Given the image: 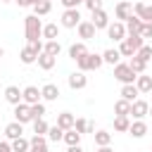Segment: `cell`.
I'll return each instance as SVG.
<instances>
[{"instance_id":"1","label":"cell","mask_w":152,"mask_h":152,"mask_svg":"<svg viewBox=\"0 0 152 152\" xmlns=\"http://www.w3.org/2000/svg\"><path fill=\"white\" fill-rule=\"evenodd\" d=\"M24 31H26V40H36L43 36V24L36 14H28L24 17Z\"/></svg>"},{"instance_id":"2","label":"cell","mask_w":152,"mask_h":152,"mask_svg":"<svg viewBox=\"0 0 152 152\" xmlns=\"http://www.w3.org/2000/svg\"><path fill=\"white\" fill-rule=\"evenodd\" d=\"M104 64V59H102V55H95V52H86L78 62H76V66H78V71H90V69H100Z\"/></svg>"},{"instance_id":"3","label":"cell","mask_w":152,"mask_h":152,"mask_svg":"<svg viewBox=\"0 0 152 152\" xmlns=\"http://www.w3.org/2000/svg\"><path fill=\"white\" fill-rule=\"evenodd\" d=\"M114 78L121 83V86H131V83H135V78H138V74L128 66V64H124V62H119L116 66H114Z\"/></svg>"},{"instance_id":"4","label":"cell","mask_w":152,"mask_h":152,"mask_svg":"<svg viewBox=\"0 0 152 152\" xmlns=\"http://www.w3.org/2000/svg\"><path fill=\"white\" fill-rule=\"evenodd\" d=\"M59 24H62L64 28H78V24H81V12H78V10H64Z\"/></svg>"},{"instance_id":"5","label":"cell","mask_w":152,"mask_h":152,"mask_svg":"<svg viewBox=\"0 0 152 152\" xmlns=\"http://www.w3.org/2000/svg\"><path fill=\"white\" fill-rule=\"evenodd\" d=\"M107 36H109L114 43H121V40L126 38V24H124V21H114V24H109V26H107Z\"/></svg>"},{"instance_id":"6","label":"cell","mask_w":152,"mask_h":152,"mask_svg":"<svg viewBox=\"0 0 152 152\" xmlns=\"http://www.w3.org/2000/svg\"><path fill=\"white\" fill-rule=\"evenodd\" d=\"M66 83H69L71 90H83V88L88 86V76H86L83 71H74V74H69Z\"/></svg>"},{"instance_id":"7","label":"cell","mask_w":152,"mask_h":152,"mask_svg":"<svg viewBox=\"0 0 152 152\" xmlns=\"http://www.w3.org/2000/svg\"><path fill=\"white\" fill-rule=\"evenodd\" d=\"M21 100H24L26 104H38V102L43 100V93H40L36 86H26V88L21 90Z\"/></svg>"},{"instance_id":"8","label":"cell","mask_w":152,"mask_h":152,"mask_svg":"<svg viewBox=\"0 0 152 152\" xmlns=\"http://www.w3.org/2000/svg\"><path fill=\"white\" fill-rule=\"evenodd\" d=\"M147 114H150V104H147L145 100L138 97L135 102H131V116H133L135 121H138V119H145Z\"/></svg>"},{"instance_id":"9","label":"cell","mask_w":152,"mask_h":152,"mask_svg":"<svg viewBox=\"0 0 152 152\" xmlns=\"http://www.w3.org/2000/svg\"><path fill=\"white\" fill-rule=\"evenodd\" d=\"M14 121H19V124L33 121V116H31V104H26V102L17 104V107H14Z\"/></svg>"},{"instance_id":"10","label":"cell","mask_w":152,"mask_h":152,"mask_svg":"<svg viewBox=\"0 0 152 152\" xmlns=\"http://www.w3.org/2000/svg\"><path fill=\"white\" fill-rule=\"evenodd\" d=\"M114 14H116V19H119V21H124V24H126V21L133 17V5H131V2H126V0H121V2L116 5Z\"/></svg>"},{"instance_id":"11","label":"cell","mask_w":152,"mask_h":152,"mask_svg":"<svg viewBox=\"0 0 152 152\" xmlns=\"http://www.w3.org/2000/svg\"><path fill=\"white\" fill-rule=\"evenodd\" d=\"M95 33H97V28L93 26V21H81V24H78V38H81L83 43H86V40H93Z\"/></svg>"},{"instance_id":"12","label":"cell","mask_w":152,"mask_h":152,"mask_svg":"<svg viewBox=\"0 0 152 152\" xmlns=\"http://www.w3.org/2000/svg\"><path fill=\"white\" fill-rule=\"evenodd\" d=\"M90 14H93V19H90V21H93V26H95L97 31L109 26V14H107L104 10H97V12H90Z\"/></svg>"},{"instance_id":"13","label":"cell","mask_w":152,"mask_h":152,"mask_svg":"<svg viewBox=\"0 0 152 152\" xmlns=\"http://www.w3.org/2000/svg\"><path fill=\"white\" fill-rule=\"evenodd\" d=\"M142 24H145V21H142L140 17H135V14H133V17L126 21V36H140Z\"/></svg>"},{"instance_id":"14","label":"cell","mask_w":152,"mask_h":152,"mask_svg":"<svg viewBox=\"0 0 152 152\" xmlns=\"http://www.w3.org/2000/svg\"><path fill=\"white\" fill-rule=\"evenodd\" d=\"M5 100H7L10 104H14V107L24 102V100H21V90H19L17 86H7V88H5Z\"/></svg>"},{"instance_id":"15","label":"cell","mask_w":152,"mask_h":152,"mask_svg":"<svg viewBox=\"0 0 152 152\" xmlns=\"http://www.w3.org/2000/svg\"><path fill=\"white\" fill-rule=\"evenodd\" d=\"M5 135H7L10 140H17V138H21V135H24V124H19V121H12V124H7V126H5Z\"/></svg>"},{"instance_id":"16","label":"cell","mask_w":152,"mask_h":152,"mask_svg":"<svg viewBox=\"0 0 152 152\" xmlns=\"http://www.w3.org/2000/svg\"><path fill=\"white\" fill-rule=\"evenodd\" d=\"M74 124H76V116H74L71 112H62V114H57V126H59V128L69 131V128H74Z\"/></svg>"},{"instance_id":"17","label":"cell","mask_w":152,"mask_h":152,"mask_svg":"<svg viewBox=\"0 0 152 152\" xmlns=\"http://www.w3.org/2000/svg\"><path fill=\"white\" fill-rule=\"evenodd\" d=\"M128 133L133 135V138H145V133H147V124L142 121V119H138V121H131V128H128Z\"/></svg>"},{"instance_id":"18","label":"cell","mask_w":152,"mask_h":152,"mask_svg":"<svg viewBox=\"0 0 152 152\" xmlns=\"http://www.w3.org/2000/svg\"><path fill=\"white\" fill-rule=\"evenodd\" d=\"M86 52H88V48H86V43H83V40H81V43H71V45H69V57H71L74 62H78Z\"/></svg>"},{"instance_id":"19","label":"cell","mask_w":152,"mask_h":152,"mask_svg":"<svg viewBox=\"0 0 152 152\" xmlns=\"http://www.w3.org/2000/svg\"><path fill=\"white\" fill-rule=\"evenodd\" d=\"M28 152H48V138L45 135H33Z\"/></svg>"},{"instance_id":"20","label":"cell","mask_w":152,"mask_h":152,"mask_svg":"<svg viewBox=\"0 0 152 152\" xmlns=\"http://www.w3.org/2000/svg\"><path fill=\"white\" fill-rule=\"evenodd\" d=\"M55 64H57V57H52V55H48V52H40V55H38V66H40L43 71H50Z\"/></svg>"},{"instance_id":"21","label":"cell","mask_w":152,"mask_h":152,"mask_svg":"<svg viewBox=\"0 0 152 152\" xmlns=\"http://www.w3.org/2000/svg\"><path fill=\"white\" fill-rule=\"evenodd\" d=\"M40 93H43V100H48V102H52V100L59 97V88H57L55 83H45V86L40 88Z\"/></svg>"},{"instance_id":"22","label":"cell","mask_w":152,"mask_h":152,"mask_svg":"<svg viewBox=\"0 0 152 152\" xmlns=\"http://www.w3.org/2000/svg\"><path fill=\"white\" fill-rule=\"evenodd\" d=\"M114 114H116V116H131V102L124 100V97H119V100L114 102Z\"/></svg>"},{"instance_id":"23","label":"cell","mask_w":152,"mask_h":152,"mask_svg":"<svg viewBox=\"0 0 152 152\" xmlns=\"http://www.w3.org/2000/svg\"><path fill=\"white\" fill-rule=\"evenodd\" d=\"M135 88H138L140 93H152V76L140 74V76L135 78Z\"/></svg>"},{"instance_id":"24","label":"cell","mask_w":152,"mask_h":152,"mask_svg":"<svg viewBox=\"0 0 152 152\" xmlns=\"http://www.w3.org/2000/svg\"><path fill=\"white\" fill-rule=\"evenodd\" d=\"M19 59H21V64H33V62H38V52H36V50H31V48L26 45V48H21Z\"/></svg>"},{"instance_id":"25","label":"cell","mask_w":152,"mask_h":152,"mask_svg":"<svg viewBox=\"0 0 152 152\" xmlns=\"http://www.w3.org/2000/svg\"><path fill=\"white\" fill-rule=\"evenodd\" d=\"M138 95H140V90L135 88V83H131V86H121V97H124V100L135 102V100H138Z\"/></svg>"},{"instance_id":"26","label":"cell","mask_w":152,"mask_h":152,"mask_svg":"<svg viewBox=\"0 0 152 152\" xmlns=\"http://www.w3.org/2000/svg\"><path fill=\"white\" fill-rule=\"evenodd\" d=\"M102 59H104V64L116 66V64H119V59H121V52H119V50H114V48H109V50H104V52H102Z\"/></svg>"},{"instance_id":"27","label":"cell","mask_w":152,"mask_h":152,"mask_svg":"<svg viewBox=\"0 0 152 152\" xmlns=\"http://www.w3.org/2000/svg\"><path fill=\"white\" fill-rule=\"evenodd\" d=\"M128 128H131V116H114V131L128 133Z\"/></svg>"},{"instance_id":"28","label":"cell","mask_w":152,"mask_h":152,"mask_svg":"<svg viewBox=\"0 0 152 152\" xmlns=\"http://www.w3.org/2000/svg\"><path fill=\"white\" fill-rule=\"evenodd\" d=\"M64 142H66L69 147H74V145H81V133H78L76 128H69V131H64Z\"/></svg>"},{"instance_id":"29","label":"cell","mask_w":152,"mask_h":152,"mask_svg":"<svg viewBox=\"0 0 152 152\" xmlns=\"http://www.w3.org/2000/svg\"><path fill=\"white\" fill-rule=\"evenodd\" d=\"M95 135V145L97 147H107L109 142H112V133L109 131H97V133H93Z\"/></svg>"},{"instance_id":"30","label":"cell","mask_w":152,"mask_h":152,"mask_svg":"<svg viewBox=\"0 0 152 152\" xmlns=\"http://www.w3.org/2000/svg\"><path fill=\"white\" fill-rule=\"evenodd\" d=\"M10 145H12V152H28V147H31V140H26V138L21 135V138L12 140Z\"/></svg>"},{"instance_id":"31","label":"cell","mask_w":152,"mask_h":152,"mask_svg":"<svg viewBox=\"0 0 152 152\" xmlns=\"http://www.w3.org/2000/svg\"><path fill=\"white\" fill-rule=\"evenodd\" d=\"M50 10H52V2L50 0H43L38 5H33V14L36 17H45V14H50Z\"/></svg>"},{"instance_id":"32","label":"cell","mask_w":152,"mask_h":152,"mask_svg":"<svg viewBox=\"0 0 152 152\" xmlns=\"http://www.w3.org/2000/svg\"><path fill=\"white\" fill-rule=\"evenodd\" d=\"M57 36H59V26H57V24H45V26H43V38L57 40Z\"/></svg>"},{"instance_id":"33","label":"cell","mask_w":152,"mask_h":152,"mask_svg":"<svg viewBox=\"0 0 152 152\" xmlns=\"http://www.w3.org/2000/svg\"><path fill=\"white\" fill-rule=\"evenodd\" d=\"M43 52H48V55H52V57H59V52H62V45H59V40H45V48H43Z\"/></svg>"},{"instance_id":"34","label":"cell","mask_w":152,"mask_h":152,"mask_svg":"<svg viewBox=\"0 0 152 152\" xmlns=\"http://www.w3.org/2000/svg\"><path fill=\"white\" fill-rule=\"evenodd\" d=\"M48 140H52V142L64 140V128H59L57 124H55V126H50V128H48Z\"/></svg>"},{"instance_id":"35","label":"cell","mask_w":152,"mask_h":152,"mask_svg":"<svg viewBox=\"0 0 152 152\" xmlns=\"http://www.w3.org/2000/svg\"><path fill=\"white\" fill-rule=\"evenodd\" d=\"M116 50L121 52V57H135V48H133V45H131L126 38L119 43V48H116Z\"/></svg>"},{"instance_id":"36","label":"cell","mask_w":152,"mask_h":152,"mask_svg":"<svg viewBox=\"0 0 152 152\" xmlns=\"http://www.w3.org/2000/svg\"><path fill=\"white\" fill-rule=\"evenodd\" d=\"M128 66L140 76V74H145V69H147V64L142 62V59H138V57H131V62H128Z\"/></svg>"},{"instance_id":"37","label":"cell","mask_w":152,"mask_h":152,"mask_svg":"<svg viewBox=\"0 0 152 152\" xmlns=\"http://www.w3.org/2000/svg\"><path fill=\"white\" fill-rule=\"evenodd\" d=\"M135 57H138V59H142V62L147 64V62L152 59V45H142V48L135 52Z\"/></svg>"},{"instance_id":"38","label":"cell","mask_w":152,"mask_h":152,"mask_svg":"<svg viewBox=\"0 0 152 152\" xmlns=\"http://www.w3.org/2000/svg\"><path fill=\"white\" fill-rule=\"evenodd\" d=\"M48 128H50V126L45 124V119H36V121H33V133H36V135H48Z\"/></svg>"},{"instance_id":"39","label":"cell","mask_w":152,"mask_h":152,"mask_svg":"<svg viewBox=\"0 0 152 152\" xmlns=\"http://www.w3.org/2000/svg\"><path fill=\"white\" fill-rule=\"evenodd\" d=\"M31 116H33V121H36V119H43V116H45V104H43V102L31 104Z\"/></svg>"},{"instance_id":"40","label":"cell","mask_w":152,"mask_h":152,"mask_svg":"<svg viewBox=\"0 0 152 152\" xmlns=\"http://www.w3.org/2000/svg\"><path fill=\"white\" fill-rule=\"evenodd\" d=\"M64 5V10H78V5H83L86 0H59Z\"/></svg>"},{"instance_id":"41","label":"cell","mask_w":152,"mask_h":152,"mask_svg":"<svg viewBox=\"0 0 152 152\" xmlns=\"http://www.w3.org/2000/svg\"><path fill=\"white\" fill-rule=\"evenodd\" d=\"M74 128H76V131H78V133L83 135V133H88V121H86V119H76Z\"/></svg>"},{"instance_id":"42","label":"cell","mask_w":152,"mask_h":152,"mask_svg":"<svg viewBox=\"0 0 152 152\" xmlns=\"http://www.w3.org/2000/svg\"><path fill=\"white\" fill-rule=\"evenodd\" d=\"M83 5H86L90 12H97V10H102V0H86Z\"/></svg>"},{"instance_id":"43","label":"cell","mask_w":152,"mask_h":152,"mask_svg":"<svg viewBox=\"0 0 152 152\" xmlns=\"http://www.w3.org/2000/svg\"><path fill=\"white\" fill-rule=\"evenodd\" d=\"M140 36L147 40V38H152V24H142V28H140Z\"/></svg>"},{"instance_id":"44","label":"cell","mask_w":152,"mask_h":152,"mask_svg":"<svg viewBox=\"0 0 152 152\" xmlns=\"http://www.w3.org/2000/svg\"><path fill=\"white\" fill-rule=\"evenodd\" d=\"M0 152H12V145L7 140H0Z\"/></svg>"},{"instance_id":"45","label":"cell","mask_w":152,"mask_h":152,"mask_svg":"<svg viewBox=\"0 0 152 152\" xmlns=\"http://www.w3.org/2000/svg\"><path fill=\"white\" fill-rule=\"evenodd\" d=\"M19 7H33V0H14Z\"/></svg>"},{"instance_id":"46","label":"cell","mask_w":152,"mask_h":152,"mask_svg":"<svg viewBox=\"0 0 152 152\" xmlns=\"http://www.w3.org/2000/svg\"><path fill=\"white\" fill-rule=\"evenodd\" d=\"M66 152H83L81 145H74V147H66Z\"/></svg>"},{"instance_id":"47","label":"cell","mask_w":152,"mask_h":152,"mask_svg":"<svg viewBox=\"0 0 152 152\" xmlns=\"http://www.w3.org/2000/svg\"><path fill=\"white\" fill-rule=\"evenodd\" d=\"M97 152H114V150H112V147L107 145V147H97Z\"/></svg>"},{"instance_id":"48","label":"cell","mask_w":152,"mask_h":152,"mask_svg":"<svg viewBox=\"0 0 152 152\" xmlns=\"http://www.w3.org/2000/svg\"><path fill=\"white\" fill-rule=\"evenodd\" d=\"M2 55H5V50H2V48H0V57H2Z\"/></svg>"},{"instance_id":"49","label":"cell","mask_w":152,"mask_h":152,"mask_svg":"<svg viewBox=\"0 0 152 152\" xmlns=\"http://www.w3.org/2000/svg\"><path fill=\"white\" fill-rule=\"evenodd\" d=\"M0 2H12V0H0Z\"/></svg>"},{"instance_id":"50","label":"cell","mask_w":152,"mask_h":152,"mask_svg":"<svg viewBox=\"0 0 152 152\" xmlns=\"http://www.w3.org/2000/svg\"><path fill=\"white\" fill-rule=\"evenodd\" d=\"M150 116H152V107H150Z\"/></svg>"},{"instance_id":"51","label":"cell","mask_w":152,"mask_h":152,"mask_svg":"<svg viewBox=\"0 0 152 152\" xmlns=\"http://www.w3.org/2000/svg\"><path fill=\"white\" fill-rule=\"evenodd\" d=\"M150 152H152V147H150Z\"/></svg>"},{"instance_id":"52","label":"cell","mask_w":152,"mask_h":152,"mask_svg":"<svg viewBox=\"0 0 152 152\" xmlns=\"http://www.w3.org/2000/svg\"><path fill=\"white\" fill-rule=\"evenodd\" d=\"M50 2H52V0H50Z\"/></svg>"}]
</instances>
